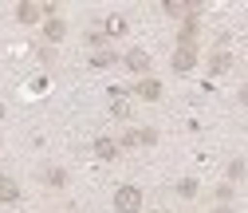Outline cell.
<instances>
[{"mask_svg": "<svg viewBox=\"0 0 248 213\" xmlns=\"http://www.w3.org/2000/svg\"><path fill=\"white\" fill-rule=\"evenodd\" d=\"M118 146H138V131H126V134H122V142Z\"/></svg>", "mask_w": 248, "mask_h": 213, "instance_id": "17", "label": "cell"}, {"mask_svg": "<svg viewBox=\"0 0 248 213\" xmlns=\"http://www.w3.org/2000/svg\"><path fill=\"white\" fill-rule=\"evenodd\" d=\"M40 16H47V12H44V4H40V0H24V4L16 8V20H20V24H36Z\"/></svg>", "mask_w": 248, "mask_h": 213, "instance_id": "5", "label": "cell"}, {"mask_svg": "<svg viewBox=\"0 0 248 213\" xmlns=\"http://www.w3.org/2000/svg\"><path fill=\"white\" fill-rule=\"evenodd\" d=\"M44 36H47V44H59V40H63V36H67V24L51 16V20H47V28H44Z\"/></svg>", "mask_w": 248, "mask_h": 213, "instance_id": "11", "label": "cell"}, {"mask_svg": "<svg viewBox=\"0 0 248 213\" xmlns=\"http://www.w3.org/2000/svg\"><path fill=\"white\" fill-rule=\"evenodd\" d=\"M114 209L118 213H138L142 209V190L138 186H118L114 190Z\"/></svg>", "mask_w": 248, "mask_h": 213, "instance_id": "1", "label": "cell"}, {"mask_svg": "<svg viewBox=\"0 0 248 213\" xmlns=\"http://www.w3.org/2000/svg\"><path fill=\"white\" fill-rule=\"evenodd\" d=\"M166 16H177V20H189V16H197V0H166Z\"/></svg>", "mask_w": 248, "mask_h": 213, "instance_id": "3", "label": "cell"}, {"mask_svg": "<svg viewBox=\"0 0 248 213\" xmlns=\"http://www.w3.org/2000/svg\"><path fill=\"white\" fill-rule=\"evenodd\" d=\"M197 16H189V20H185L181 24V36H177V48H193V40H197Z\"/></svg>", "mask_w": 248, "mask_h": 213, "instance_id": "8", "label": "cell"}, {"mask_svg": "<svg viewBox=\"0 0 248 213\" xmlns=\"http://www.w3.org/2000/svg\"><path fill=\"white\" fill-rule=\"evenodd\" d=\"M229 67H232V55H229L225 48H221V51H213V59H209V71H213V75H225Z\"/></svg>", "mask_w": 248, "mask_h": 213, "instance_id": "9", "label": "cell"}, {"mask_svg": "<svg viewBox=\"0 0 248 213\" xmlns=\"http://www.w3.org/2000/svg\"><path fill=\"white\" fill-rule=\"evenodd\" d=\"M134 99H142V103L162 99V83H158V79H142V83L134 87Z\"/></svg>", "mask_w": 248, "mask_h": 213, "instance_id": "6", "label": "cell"}, {"mask_svg": "<svg viewBox=\"0 0 248 213\" xmlns=\"http://www.w3.org/2000/svg\"><path fill=\"white\" fill-rule=\"evenodd\" d=\"M138 142H146V146H150V142H158V131H154V127H146V131H138Z\"/></svg>", "mask_w": 248, "mask_h": 213, "instance_id": "16", "label": "cell"}, {"mask_svg": "<svg viewBox=\"0 0 248 213\" xmlns=\"http://www.w3.org/2000/svg\"><path fill=\"white\" fill-rule=\"evenodd\" d=\"M240 103H244V107H248V83H244V87H240Z\"/></svg>", "mask_w": 248, "mask_h": 213, "instance_id": "18", "label": "cell"}, {"mask_svg": "<svg viewBox=\"0 0 248 213\" xmlns=\"http://www.w3.org/2000/svg\"><path fill=\"white\" fill-rule=\"evenodd\" d=\"M16 197H20V186L12 178H0V201H16Z\"/></svg>", "mask_w": 248, "mask_h": 213, "instance_id": "12", "label": "cell"}, {"mask_svg": "<svg viewBox=\"0 0 248 213\" xmlns=\"http://www.w3.org/2000/svg\"><path fill=\"white\" fill-rule=\"evenodd\" d=\"M197 67V48H177L173 51V71L177 75H189Z\"/></svg>", "mask_w": 248, "mask_h": 213, "instance_id": "2", "label": "cell"}, {"mask_svg": "<svg viewBox=\"0 0 248 213\" xmlns=\"http://www.w3.org/2000/svg\"><path fill=\"white\" fill-rule=\"evenodd\" d=\"M91 64H95V67H110L114 55H110V51H95V55H91Z\"/></svg>", "mask_w": 248, "mask_h": 213, "instance_id": "15", "label": "cell"}, {"mask_svg": "<svg viewBox=\"0 0 248 213\" xmlns=\"http://www.w3.org/2000/svg\"><path fill=\"white\" fill-rule=\"evenodd\" d=\"M122 64H126L134 75H146V71H150V55H146L142 48H130L126 55H122Z\"/></svg>", "mask_w": 248, "mask_h": 213, "instance_id": "4", "label": "cell"}, {"mask_svg": "<svg viewBox=\"0 0 248 213\" xmlns=\"http://www.w3.org/2000/svg\"><path fill=\"white\" fill-rule=\"evenodd\" d=\"M177 194H181V197H197V181H193V178L177 181Z\"/></svg>", "mask_w": 248, "mask_h": 213, "instance_id": "14", "label": "cell"}, {"mask_svg": "<svg viewBox=\"0 0 248 213\" xmlns=\"http://www.w3.org/2000/svg\"><path fill=\"white\" fill-rule=\"evenodd\" d=\"M95 158L114 162V158H118V142H114V138H95Z\"/></svg>", "mask_w": 248, "mask_h": 213, "instance_id": "7", "label": "cell"}, {"mask_svg": "<svg viewBox=\"0 0 248 213\" xmlns=\"http://www.w3.org/2000/svg\"><path fill=\"white\" fill-rule=\"evenodd\" d=\"M110 115L114 118H126L130 115V99L122 95V91H110Z\"/></svg>", "mask_w": 248, "mask_h": 213, "instance_id": "10", "label": "cell"}, {"mask_svg": "<svg viewBox=\"0 0 248 213\" xmlns=\"http://www.w3.org/2000/svg\"><path fill=\"white\" fill-rule=\"evenodd\" d=\"M103 32H107V36H126V20H122V16H110Z\"/></svg>", "mask_w": 248, "mask_h": 213, "instance_id": "13", "label": "cell"}]
</instances>
